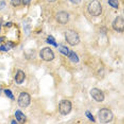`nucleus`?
Instances as JSON below:
<instances>
[{
  "instance_id": "obj_5",
  "label": "nucleus",
  "mask_w": 124,
  "mask_h": 124,
  "mask_svg": "<svg viewBox=\"0 0 124 124\" xmlns=\"http://www.w3.org/2000/svg\"><path fill=\"white\" fill-rule=\"evenodd\" d=\"M31 97L28 93L22 92L18 98V103L21 108H27L30 105Z\"/></svg>"
},
{
  "instance_id": "obj_13",
  "label": "nucleus",
  "mask_w": 124,
  "mask_h": 124,
  "mask_svg": "<svg viewBox=\"0 0 124 124\" xmlns=\"http://www.w3.org/2000/svg\"><path fill=\"white\" fill-rule=\"evenodd\" d=\"M14 46V44L11 42H8V43H6L5 45H3L0 47V50H2V51H8L10 49H11L12 47H13Z\"/></svg>"
},
{
  "instance_id": "obj_24",
  "label": "nucleus",
  "mask_w": 124,
  "mask_h": 124,
  "mask_svg": "<svg viewBox=\"0 0 124 124\" xmlns=\"http://www.w3.org/2000/svg\"><path fill=\"white\" fill-rule=\"evenodd\" d=\"M11 124H17V122H16L15 121V120H13L12 122H11Z\"/></svg>"
},
{
  "instance_id": "obj_2",
  "label": "nucleus",
  "mask_w": 124,
  "mask_h": 124,
  "mask_svg": "<svg viewBox=\"0 0 124 124\" xmlns=\"http://www.w3.org/2000/svg\"><path fill=\"white\" fill-rule=\"evenodd\" d=\"M88 13L93 16H98L102 13V7L98 0H93L90 3L88 7Z\"/></svg>"
},
{
  "instance_id": "obj_18",
  "label": "nucleus",
  "mask_w": 124,
  "mask_h": 124,
  "mask_svg": "<svg viewBox=\"0 0 124 124\" xmlns=\"http://www.w3.org/2000/svg\"><path fill=\"white\" fill-rule=\"evenodd\" d=\"M85 115L87 116V118L90 120H91V122H95V119H94V116H93V115H92V113H91L90 111L87 110L86 112H85Z\"/></svg>"
},
{
  "instance_id": "obj_22",
  "label": "nucleus",
  "mask_w": 124,
  "mask_h": 124,
  "mask_svg": "<svg viewBox=\"0 0 124 124\" xmlns=\"http://www.w3.org/2000/svg\"><path fill=\"white\" fill-rule=\"evenodd\" d=\"M22 1H23V5H28L29 3H30V0H22Z\"/></svg>"
},
{
  "instance_id": "obj_7",
  "label": "nucleus",
  "mask_w": 124,
  "mask_h": 124,
  "mask_svg": "<svg viewBox=\"0 0 124 124\" xmlns=\"http://www.w3.org/2000/svg\"><path fill=\"white\" fill-rule=\"evenodd\" d=\"M91 97L97 102H102L105 100V94L102 91L98 88H94L90 91Z\"/></svg>"
},
{
  "instance_id": "obj_16",
  "label": "nucleus",
  "mask_w": 124,
  "mask_h": 124,
  "mask_svg": "<svg viewBox=\"0 0 124 124\" xmlns=\"http://www.w3.org/2000/svg\"><path fill=\"white\" fill-rule=\"evenodd\" d=\"M108 3L113 8H115V9L118 8L119 3H118V0H108Z\"/></svg>"
},
{
  "instance_id": "obj_12",
  "label": "nucleus",
  "mask_w": 124,
  "mask_h": 124,
  "mask_svg": "<svg viewBox=\"0 0 124 124\" xmlns=\"http://www.w3.org/2000/svg\"><path fill=\"white\" fill-rule=\"evenodd\" d=\"M68 56L69 59H70V61H71L72 62L78 63L79 61V59L78 56L76 54V53L74 52V51H69Z\"/></svg>"
},
{
  "instance_id": "obj_9",
  "label": "nucleus",
  "mask_w": 124,
  "mask_h": 124,
  "mask_svg": "<svg viewBox=\"0 0 124 124\" xmlns=\"http://www.w3.org/2000/svg\"><path fill=\"white\" fill-rule=\"evenodd\" d=\"M56 20L59 23L65 25L69 21V14L64 11H59L57 13Z\"/></svg>"
},
{
  "instance_id": "obj_4",
  "label": "nucleus",
  "mask_w": 124,
  "mask_h": 124,
  "mask_svg": "<svg viewBox=\"0 0 124 124\" xmlns=\"http://www.w3.org/2000/svg\"><path fill=\"white\" fill-rule=\"evenodd\" d=\"M72 110V103L68 100H62L59 103V112L62 115H67Z\"/></svg>"
},
{
  "instance_id": "obj_6",
  "label": "nucleus",
  "mask_w": 124,
  "mask_h": 124,
  "mask_svg": "<svg viewBox=\"0 0 124 124\" xmlns=\"http://www.w3.org/2000/svg\"><path fill=\"white\" fill-rule=\"evenodd\" d=\"M40 56L41 59L45 61H51L55 58L54 53L50 47H46L43 48L40 52Z\"/></svg>"
},
{
  "instance_id": "obj_23",
  "label": "nucleus",
  "mask_w": 124,
  "mask_h": 124,
  "mask_svg": "<svg viewBox=\"0 0 124 124\" xmlns=\"http://www.w3.org/2000/svg\"><path fill=\"white\" fill-rule=\"evenodd\" d=\"M3 40H4V38H3V37H0V43L1 42H3Z\"/></svg>"
},
{
  "instance_id": "obj_17",
  "label": "nucleus",
  "mask_w": 124,
  "mask_h": 124,
  "mask_svg": "<svg viewBox=\"0 0 124 124\" xmlns=\"http://www.w3.org/2000/svg\"><path fill=\"white\" fill-rule=\"evenodd\" d=\"M4 92H5V94L6 96H8L9 98H10L12 100H15V96L13 94V93L11 92V90H8V89H6V90H4Z\"/></svg>"
},
{
  "instance_id": "obj_27",
  "label": "nucleus",
  "mask_w": 124,
  "mask_h": 124,
  "mask_svg": "<svg viewBox=\"0 0 124 124\" xmlns=\"http://www.w3.org/2000/svg\"><path fill=\"white\" fill-rule=\"evenodd\" d=\"M0 93H1V90H0Z\"/></svg>"
},
{
  "instance_id": "obj_14",
  "label": "nucleus",
  "mask_w": 124,
  "mask_h": 124,
  "mask_svg": "<svg viewBox=\"0 0 124 124\" xmlns=\"http://www.w3.org/2000/svg\"><path fill=\"white\" fill-rule=\"evenodd\" d=\"M46 42H47V43H48V44L53 46L54 47H58V44L56 42V41H55L54 37L53 36H52V35H49V36L47 37Z\"/></svg>"
},
{
  "instance_id": "obj_20",
  "label": "nucleus",
  "mask_w": 124,
  "mask_h": 124,
  "mask_svg": "<svg viewBox=\"0 0 124 124\" xmlns=\"http://www.w3.org/2000/svg\"><path fill=\"white\" fill-rule=\"evenodd\" d=\"M5 6H6V3L4 1H2L0 2V10L3 9V8H5Z\"/></svg>"
},
{
  "instance_id": "obj_10",
  "label": "nucleus",
  "mask_w": 124,
  "mask_h": 124,
  "mask_svg": "<svg viewBox=\"0 0 124 124\" xmlns=\"http://www.w3.org/2000/svg\"><path fill=\"white\" fill-rule=\"evenodd\" d=\"M25 79V72L22 70H18L17 72L15 75V80L18 85H21L24 82Z\"/></svg>"
},
{
  "instance_id": "obj_8",
  "label": "nucleus",
  "mask_w": 124,
  "mask_h": 124,
  "mask_svg": "<svg viewBox=\"0 0 124 124\" xmlns=\"http://www.w3.org/2000/svg\"><path fill=\"white\" fill-rule=\"evenodd\" d=\"M112 27L113 30L117 32L122 33L124 30V20L122 16H117L112 23Z\"/></svg>"
},
{
  "instance_id": "obj_25",
  "label": "nucleus",
  "mask_w": 124,
  "mask_h": 124,
  "mask_svg": "<svg viewBox=\"0 0 124 124\" xmlns=\"http://www.w3.org/2000/svg\"><path fill=\"white\" fill-rule=\"evenodd\" d=\"M47 1L49 2H54V1H55L56 0H47Z\"/></svg>"
},
{
  "instance_id": "obj_28",
  "label": "nucleus",
  "mask_w": 124,
  "mask_h": 124,
  "mask_svg": "<svg viewBox=\"0 0 124 124\" xmlns=\"http://www.w3.org/2000/svg\"></svg>"
},
{
  "instance_id": "obj_19",
  "label": "nucleus",
  "mask_w": 124,
  "mask_h": 124,
  "mask_svg": "<svg viewBox=\"0 0 124 124\" xmlns=\"http://www.w3.org/2000/svg\"><path fill=\"white\" fill-rule=\"evenodd\" d=\"M22 0H11V4L13 6H18L21 4Z\"/></svg>"
},
{
  "instance_id": "obj_11",
  "label": "nucleus",
  "mask_w": 124,
  "mask_h": 124,
  "mask_svg": "<svg viewBox=\"0 0 124 124\" xmlns=\"http://www.w3.org/2000/svg\"><path fill=\"white\" fill-rule=\"evenodd\" d=\"M15 115V117L16 120L20 123H24L26 120V116H25V114L20 110H16Z\"/></svg>"
},
{
  "instance_id": "obj_26",
  "label": "nucleus",
  "mask_w": 124,
  "mask_h": 124,
  "mask_svg": "<svg viewBox=\"0 0 124 124\" xmlns=\"http://www.w3.org/2000/svg\"><path fill=\"white\" fill-rule=\"evenodd\" d=\"M1 24L0 23V30H1Z\"/></svg>"
},
{
  "instance_id": "obj_3",
  "label": "nucleus",
  "mask_w": 124,
  "mask_h": 124,
  "mask_svg": "<svg viewBox=\"0 0 124 124\" xmlns=\"http://www.w3.org/2000/svg\"><path fill=\"white\" fill-rule=\"evenodd\" d=\"M98 118L103 124H107L112 120L113 115L112 112L108 108H101L98 112Z\"/></svg>"
},
{
  "instance_id": "obj_15",
  "label": "nucleus",
  "mask_w": 124,
  "mask_h": 124,
  "mask_svg": "<svg viewBox=\"0 0 124 124\" xmlns=\"http://www.w3.org/2000/svg\"><path fill=\"white\" fill-rule=\"evenodd\" d=\"M59 51L61 54H62L63 55H66V56H68L69 52V50L68 47H66V46H60L59 48Z\"/></svg>"
},
{
  "instance_id": "obj_21",
  "label": "nucleus",
  "mask_w": 124,
  "mask_h": 124,
  "mask_svg": "<svg viewBox=\"0 0 124 124\" xmlns=\"http://www.w3.org/2000/svg\"><path fill=\"white\" fill-rule=\"evenodd\" d=\"M69 1L73 4H75V5H78L81 1V0H69Z\"/></svg>"
},
{
  "instance_id": "obj_1",
  "label": "nucleus",
  "mask_w": 124,
  "mask_h": 124,
  "mask_svg": "<svg viewBox=\"0 0 124 124\" xmlns=\"http://www.w3.org/2000/svg\"><path fill=\"white\" fill-rule=\"evenodd\" d=\"M66 42L71 46H77L80 42V39L78 33L71 29L66 30L64 33Z\"/></svg>"
}]
</instances>
